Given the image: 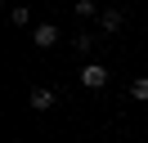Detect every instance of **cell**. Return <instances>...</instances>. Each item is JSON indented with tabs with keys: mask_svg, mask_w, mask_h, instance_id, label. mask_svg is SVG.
Listing matches in <instances>:
<instances>
[{
	"mask_svg": "<svg viewBox=\"0 0 148 143\" xmlns=\"http://www.w3.org/2000/svg\"><path fill=\"white\" fill-rule=\"evenodd\" d=\"M130 98H135V103H148V76H135V80H130Z\"/></svg>",
	"mask_w": 148,
	"mask_h": 143,
	"instance_id": "5b68a950",
	"label": "cell"
},
{
	"mask_svg": "<svg viewBox=\"0 0 148 143\" xmlns=\"http://www.w3.org/2000/svg\"><path fill=\"white\" fill-rule=\"evenodd\" d=\"M72 49H76V54H90V49H94V31H76V36H72Z\"/></svg>",
	"mask_w": 148,
	"mask_h": 143,
	"instance_id": "52a82bcc",
	"label": "cell"
},
{
	"mask_svg": "<svg viewBox=\"0 0 148 143\" xmlns=\"http://www.w3.org/2000/svg\"><path fill=\"white\" fill-rule=\"evenodd\" d=\"M54 103H58V94H54L49 85H36V89L27 94V107H32V112H49Z\"/></svg>",
	"mask_w": 148,
	"mask_h": 143,
	"instance_id": "3957f363",
	"label": "cell"
},
{
	"mask_svg": "<svg viewBox=\"0 0 148 143\" xmlns=\"http://www.w3.org/2000/svg\"><path fill=\"white\" fill-rule=\"evenodd\" d=\"M103 9L94 5V0H76V18H99Z\"/></svg>",
	"mask_w": 148,
	"mask_h": 143,
	"instance_id": "ba28073f",
	"label": "cell"
},
{
	"mask_svg": "<svg viewBox=\"0 0 148 143\" xmlns=\"http://www.w3.org/2000/svg\"><path fill=\"white\" fill-rule=\"evenodd\" d=\"M9 22H14V27H32V9H27V5H14V9H9Z\"/></svg>",
	"mask_w": 148,
	"mask_h": 143,
	"instance_id": "8992f818",
	"label": "cell"
},
{
	"mask_svg": "<svg viewBox=\"0 0 148 143\" xmlns=\"http://www.w3.org/2000/svg\"><path fill=\"white\" fill-rule=\"evenodd\" d=\"M32 45H36V49H54L58 45V27L54 22H36L32 27Z\"/></svg>",
	"mask_w": 148,
	"mask_h": 143,
	"instance_id": "7a4b0ae2",
	"label": "cell"
},
{
	"mask_svg": "<svg viewBox=\"0 0 148 143\" xmlns=\"http://www.w3.org/2000/svg\"><path fill=\"white\" fill-rule=\"evenodd\" d=\"M76 80H81L85 89H103L108 85V67H103V63H85V67L76 72Z\"/></svg>",
	"mask_w": 148,
	"mask_h": 143,
	"instance_id": "6da1fadb",
	"label": "cell"
},
{
	"mask_svg": "<svg viewBox=\"0 0 148 143\" xmlns=\"http://www.w3.org/2000/svg\"><path fill=\"white\" fill-rule=\"evenodd\" d=\"M99 27H103V31H121V27H126V14H121V9H103Z\"/></svg>",
	"mask_w": 148,
	"mask_h": 143,
	"instance_id": "277c9868",
	"label": "cell"
}]
</instances>
